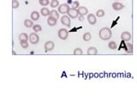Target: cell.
Segmentation results:
<instances>
[{
  "instance_id": "cell-1",
  "label": "cell",
  "mask_w": 137,
  "mask_h": 103,
  "mask_svg": "<svg viewBox=\"0 0 137 103\" xmlns=\"http://www.w3.org/2000/svg\"><path fill=\"white\" fill-rule=\"evenodd\" d=\"M99 35H100V38L102 41H108L112 38V33L109 28H103L100 30Z\"/></svg>"
},
{
  "instance_id": "cell-2",
  "label": "cell",
  "mask_w": 137,
  "mask_h": 103,
  "mask_svg": "<svg viewBox=\"0 0 137 103\" xmlns=\"http://www.w3.org/2000/svg\"><path fill=\"white\" fill-rule=\"evenodd\" d=\"M29 41H30L31 44H37L38 42L39 41V37L35 32L34 33H31L30 35H29Z\"/></svg>"
},
{
  "instance_id": "cell-3",
  "label": "cell",
  "mask_w": 137,
  "mask_h": 103,
  "mask_svg": "<svg viewBox=\"0 0 137 103\" xmlns=\"http://www.w3.org/2000/svg\"><path fill=\"white\" fill-rule=\"evenodd\" d=\"M69 15V16L70 17V18H77L78 16L80 15L79 14V11H78L77 9H75V8H71L69 10L68 13H67Z\"/></svg>"
},
{
  "instance_id": "cell-4",
  "label": "cell",
  "mask_w": 137,
  "mask_h": 103,
  "mask_svg": "<svg viewBox=\"0 0 137 103\" xmlns=\"http://www.w3.org/2000/svg\"><path fill=\"white\" fill-rule=\"evenodd\" d=\"M58 37L60 38L61 40H63V41H64V40H66L67 38H68V35H69V32L67 31V29H61L58 30Z\"/></svg>"
},
{
  "instance_id": "cell-5",
  "label": "cell",
  "mask_w": 137,
  "mask_h": 103,
  "mask_svg": "<svg viewBox=\"0 0 137 103\" xmlns=\"http://www.w3.org/2000/svg\"><path fill=\"white\" fill-rule=\"evenodd\" d=\"M69 9H70V7L69 6V4H67V3H62V4H60L58 6V12L61 14H67Z\"/></svg>"
},
{
  "instance_id": "cell-6",
  "label": "cell",
  "mask_w": 137,
  "mask_h": 103,
  "mask_svg": "<svg viewBox=\"0 0 137 103\" xmlns=\"http://www.w3.org/2000/svg\"><path fill=\"white\" fill-rule=\"evenodd\" d=\"M61 23L63 24V25L66 26V27H70V23H71V21H70V17L69 16V15H63L61 18Z\"/></svg>"
},
{
  "instance_id": "cell-7",
  "label": "cell",
  "mask_w": 137,
  "mask_h": 103,
  "mask_svg": "<svg viewBox=\"0 0 137 103\" xmlns=\"http://www.w3.org/2000/svg\"><path fill=\"white\" fill-rule=\"evenodd\" d=\"M55 47V44L53 41H48L45 43V50L46 52H50V51H52Z\"/></svg>"
},
{
  "instance_id": "cell-8",
  "label": "cell",
  "mask_w": 137,
  "mask_h": 103,
  "mask_svg": "<svg viewBox=\"0 0 137 103\" xmlns=\"http://www.w3.org/2000/svg\"><path fill=\"white\" fill-rule=\"evenodd\" d=\"M121 39L124 41H130V39H131L130 33L128 32V31H125V32L122 33V34H121Z\"/></svg>"
},
{
  "instance_id": "cell-9",
  "label": "cell",
  "mask_w": 137,
  "mask_h": 103,
  "mask_svg": "<svg viewBox=\"0 0 137 103\" xmlns=\"http://www.w3.org/2000/svg\"><path fill=\"white\" fill-rule=\"evenodd\" d=\"M87 22H89V24H91V25H94V24L97 22V19H96L95 15H93V14H88Z\"/></svg>"
},
{
  "instance_id": "cell-10",
  "label": "cell",
  "mask_w": 137,
  "mask_h": 103,
  "mask_svg": "<svg viewBox=\"0 0 137 103\" xmlns=\"http://www.w3.org/2000/svg\"><path fill=\"white\" fill-rule=\"evenodd\" d=\"M112 8H113L114 10L118 11V10H121L124 8V5L121 3H118V2H115V3H112Z\"/></svg>"
},
{
  "instance_id": "cell-11",
  "label": "cell",
  "mask_w": 137,
  "mask_h": 103,
  "mask_svg": "<svg viewBox=\"0 0 137 103\" xmlns=\"http://www.w3.org/2000/svg\"><path fill=\"white\" fill-rule=\"evenodd\" d=\"M77 10H78V11H79V14L81 15H85L88 14V10L85 6H80Z\"/></svg>"
},
{
  "instance_id": "cell-12",
  "label": "cell",
  "mask_w": 137,
  "mask_h": 103,
  "mask_svg": "<svg viewBox=\"0 0 137 103\" xmlns=\"http://www.w3.org/2000/svg\"><path fill=\"white\" fill-rule=\"evenodd\" d=\"M57 21H58V19L54 18V17L49 16L47 19V23L49 26H55L57 24Z\"/></svg>"
},
{
  "instance_id": "cell-13",
  "label": "cell",
  "mask_w": 137,
  "mask_h": 103,
  "mask_svg": "<svg viewBox=\"0 0 137 103\" xmlns=\"http://www.w3.org/2000/svg\"><path fill=\"white\" fill-rule=\"evenodd\" d=\"M39 15H40V14L38 11H33L32 13H31V19H32L33 21H37V20H39Z\"/></svg>"
},
{
  "instance_id": "cell-14",
  "label": "cell",
  "mask_w": 137,
  "mask_h": 103,
  "mask_svg": "<svg viewBox=\"0 0 137 103\" xmlns=\"http://www.w3.org/2000/svg\"><path fill=\"white\" fill-rule=\"evenodd\" d=\"M50 10H48V8H46V7H43L42 9L40 10V14L43 15V16H47V15H50Z\"/></svg>"
},
{
  "instance_id": "cell-15",
  "label": "cell",
  "mask_w": 137,
  "mask_h": 103,
  "mask_svg": "<svg viewBox=\"0 0 137 103\" xmlns=\"http://www.w3.org/2000/svg\"><path fill=\"white\" fill-rule=\"evenodd\" d=\"M97 52H98V50H97L96 47H93V46H92V47H89L87 49V53L89 54V55H94V54H97Z\"/></svg>"
},
{
  "instance_id": "cell-16",
  "label": "cell",
  "mask_w": 137,
  "mask_h": 103,
  "mask_svg": "<svg viewBox=\"0 0 137 103\" xmlns=\"http://www.w3.org/2000/svg\"><path fill=\"white\" fill-rule=\"evenodd\" d=\"M49 16H51V17H54V18H56V19H58V17H59V14H58V11H57L56 10H51V12H50Z\"/></svg>"
},
{
  "instance_id": "cell-17",
  "label": "cell",
  "mask_w": 137,
  "mask_h": 103,
  "mask_svg": "<svg viewBox=\"0 0 137 103\" xmlns=\"http://www.w3.org/2000/svg\"><path fill=\"white\" fill-rule=\"evenodd\" d=\"M24 25H25L26 28H31L34 26V22H33V20H29V19H26L24 21Z\"/></svg>"
},
{
  "instance_id": "cell-18",
  "label": "cell",
  "mask_w": 137,
  "mask_h": 103,
  "mask_svg": "<svg viewBox=\"0 0 137 103\" xmlns=\"http://www.w3.org/2000/svg\"><path fill=\"white\" fill-rule=\"evenodd\" d=\"M91 38H92L91 34H90V33H88V32H87V33H85V34H83L82 39H83V41H89L90 40H91Z\"/></svg>"
},
{
  "instance_id": "cell-19",
  "label": "cell",
  "mask_w": 137,
  "mask_h": 103,
  "mask_svg": "<svg viewBox=\"0 0 137 103\" xmlns=\"http://www.w3.org/2000/svg\"><path fill=\"white\" fill-rule=\"evenodd\" d=\"M108 46H109V48H110V49L114 50V49H117V43H116L115 41H111V42H109Z\"/></svg>"
},
{
  "instance_id": "cell-20",
  "label": "cell",
  "mask_w": 137,
  "mask_h": 103,
  "mask_svg": "<svg viewBox=\"0 0 137 103\" xmlns=\"http://www.w3.org/2000/svg\"><path fill=\"white\" fill-rule=\"evenodd\" d=\"M27 39H29V37H27V34L26 33H22L19 35V40L21 41H27Z\"/></svg>"
},
{
  "instance_id": "cell-21",
  "label": "cell",
  "mask_w": 137,
  "mask_h": 103,
  "mask_svg": "<svg viewBox=\"0 0 137 103\" xmlns=\"http://www.w3.org/2000/svg\"><path fill=\"white\" fill-rule=\"evenodd\" d=\"M50 4H51V8H56V7L59 6V2H58V0H51Z\"/></svg>"
},
{
  "instance_id": "cell-22",
  "label": "cell",
  "mask_w": 137,
  "mask_h": 103,
  "mask_svg": "<svg viewBox=\"0 0 137 103\" xmlns=\"http://www.w3.org/2000/svg\"><path fill=\"white\" fill-rule=\"evenodd\" d=\"M33 29H34V32L37 33V32H40V31L42 30V28H41V26L39 25V24H35V25L33 26Z\"/></svg>"
},
{
  "instance_id": "cell-23",
  "label": "cell",
  "mask_w": 137,
  "mask_h": 103,
  "mask_svg": "<svg viewBox=\"0 0 137 103\" xmlns=\"http://www.w3.org/2000/svg\"><path fill=\"white\" fill-rule=\"evenodd\" d=\"M39 3L41 5V6L46 7L49 4L50 2H49V0H39Z\"/></svg>"
},
{
  "instance_id": "cell-24",
  "label": "cell",
  "mask_w": 137,
  "mask_h": 103,
  "mask_svg": "<svg viewBox=\"0 0 137 103\" xmlns=\"http://www.w3.org/2000/svg\"><path fill=\"white\" fill-rule=\"evenodd\" d=\"M21 46H22V48L26 49V48L28 47V43H27V41H21Z\"/></svg>"
},
{
  "instance_id": "cell-25",
  "label": "cell",
  "mask_w": 137,
  "mask_h": 103,
  "mask_svg": "<svg viewBox=\"0 0 137 103\" xmlns=\"http://www.w3.org/2000/svg\"><path fill=\"white\" fill-rule=\"evenodd\" d=\"M105 15V11L103 10H99L98 11L96 12V16L98 17H102Z\"/></svg>"
},
{
  "instance_id": "cell-26",
  "label": "cell",
  "mask_w": 137,
  "mask_h": 103,
  "mask_svg": "<svg viewBox=\"0 0 137 103\" xmlns=\"http://www.w3.org/2000/svg\"><path fill=\"white\" fill-rule=\"evenodd\" d=\"M82 53H83V52L81 48H75V49L74 50L75 55H81V54H82Z\"/></svg>"
},
{
  "instance_id": "cell-27",
  "label": "cell",
  "mask_w": 137,
  "mask_h": 103,
  "mask_svg": "<svg viewBox=\"0 0 137 103\" xmlns=\"http://www.w3.org/2000/svg\"><path fill=\"white\" fill-rule=\"evenodd\" d=\"M12 7L13 9H17L19 7V2L17 0H12Z\"/></svg>"
},
{
  "instance_id": "cell-28",
  "label": "cell",
  "mask_w": 137,
  "mask_h": 103,
  "mask_svg": "<svg viewBox=\"0 0 137 103\" xmlns=\"http://www.w3.org/2000/svg\"><path fill=\"white\" fill-rule=\"evenodd\" d=\"M80 7V3L78 1H74L72 2V6H71V8H75V9H78Z\"/></svg>"
},
{
  "instance_id": "cell-29",
  "label": "cell",
  "mask_w": 137,
  "mask_h": 103,
  "mask_svg": "<svg viewBox=\"0 0 137 103\" xmlns=\"http://www.w3.org/2000/svg\"><path fill=\"white\" fill-rule=\"evenodd\" d=\"M127 47H128V52H132V44H130V43H128Z\"/></svg>"
},
{
  "instance_id": "cell-30",
  "label": "cell",
  "mask_w": 137,
  "mask_h": 103,
  "mask_svg": "<svg viewBox=\"0 0 137 103\" xmlns=\"http://www.w3.org/2000/svg\"><path fill=\"white\" fill-rule=\"evenodd\" d=\"M81 15V16L79 17V20L81 21V22H82V21L84 20V17H83V15Z\"/></svg>"
}]
</instances>
